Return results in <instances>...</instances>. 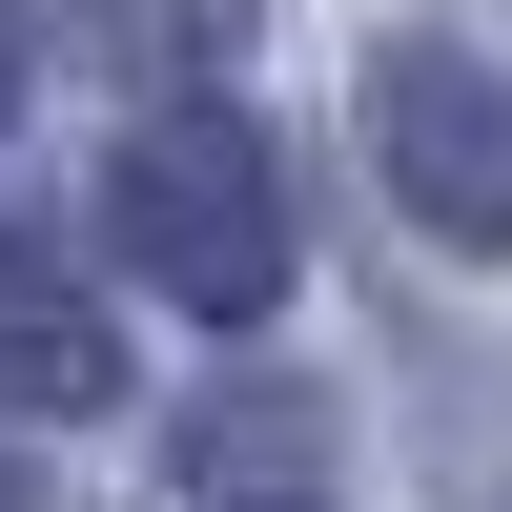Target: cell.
I'll use <instances>...</instances> for the list:
<instances>
[{
  "instance_id": "obj_1",
  "label": "cell",
  "mask_w": 512,
  "mask_h": 512,
  "mask_svg": "<svg viewBox=\"0 0 512 512\" xmlns=\"http://www.w3.org/2000/svg\"><path fill=\"white\" fill-rule=\"evenodd\" d=\"M123 246H144L185 308H267L287 287V205H267V144L246 123H164L123 164Z\"/></svg>"
},
{
  "instance_id": "obj_2",
  "label": "cell",
  "mask_w": 512,
  "mask_h": 512,
  "mask_svg": "<svg viewBox=\"0 0 512 512\" xmlns=\"http://www.w3.org/2000/svg\"><path fill=\"white\" fill-rule=\"evenodd\" d=\"M369 144H390V185L431 205L451 246H512V82L472 41H390V62H369Z\"/></svg>"
},
{
  "instance_id": "obj_3",
  "label": "cell",
  "mask_w": 512,
  "mask_h": 512,
  "mask_svg": "<svg viewBox=\"0 0 512 512\" xmlns=\"http://www.w3.org/2000/svg\"><path fill=\"white\" fill-rule=\"evenodd\" d=\"M82 390H103V328L62 308V267L0 246V410H82Z\"/></svg>"
},
{
  "instance_id": "obj_4",
  "label": "cell",
  "mask_w": 512,
  "mask_h": 512,
  "mask_svg": "<svg viewBox=\"0 0 512 512\" xmlns=\"http://www.w3.org/2000/svg\"><path fill=\"white\" fill-rule=\"evenodd\" d=\"M82 21H103V41H123V62H205V41H226V21H246V0H82Z\"/></svg>"
}]
</instances>
